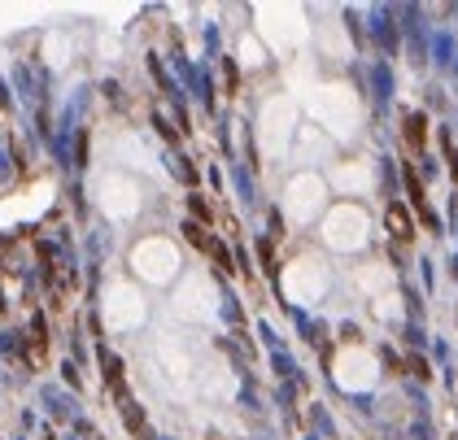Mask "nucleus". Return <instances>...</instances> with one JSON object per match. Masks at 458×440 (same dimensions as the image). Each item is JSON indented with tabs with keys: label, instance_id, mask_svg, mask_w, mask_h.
<instances>
[{
	"label": "nucleus",
	"instance_id": "obj_1",
	"mask_svg": "<svg viewBox=\"0 0 458 440\" xmlns=\"http://www.w3.org/2000/svg\"><path fill=\"white\" fill-rule=\"evenodd\" d=\"M123 423L131 432H136V440H153V432H149V423H144V414H140V405L131 401V397H123Z\"/></svg>",
	"mask_w": 458,
	"mask_h": 440
},
{
	"label": "nucleus",
	"instance_id": "obj_2",
	"mask_svg": "<svg viewBox=\"0 0 458 440\" xmlns=\"http://www.w3.org/2000/svg\"><path fill=\"white\" fill-rule=\"evenodd\" d=\"M101 366H105V384H109L118 397H127V393H123V362H118L109 349H101Z\"/></svg>",
	"mask_w": 458,
	"mask_h": 440
},
{
	"label": "nucleus",
	"instance_id": "obj_3",
	"mask_svg": "<svg viewBox=\"0 0 458 440\" xmlns=\"http://www.w3.org/2000/svg\"><path fill=\"white\" fill-rule=\"evenodd\" d=\"M423 127H428V122H423V113H411V118H406V140H411L415 149L423 144Z\"/></svg>",
	"mask_w": 458,
	"mask_h": 440
},
{
	"label": "nucleus",
	"instance_id": "obj_4",
	"mask_svg": "<svg viewBox=\"0 0 458 440\" xmlns=\"http://www.w3.org/2000/svg\"><path fill=\"white\" fill-rule=\"evenodd\" d=\"M205 249H210V257H214V262H219V270H232V253H227L219 240H210Z\"/></svg>",
	"mask_w": 458,
	"mask_h": 440
},
{
	"label": "nucleus",
	"instance_id": "obj_5",
	"mask_svg": "<svg viewBox=\"0 0 458 440\" xmlns=\"http://www.w3.org/2000/svg\"><path fill=\"white\" fill-rule=\"evenodd\" d=\"M450 161H454V179H458V149H450Z\"/></svg>",
	"mask_w": 458,
	"mask_h": 440
}]
</instances>
